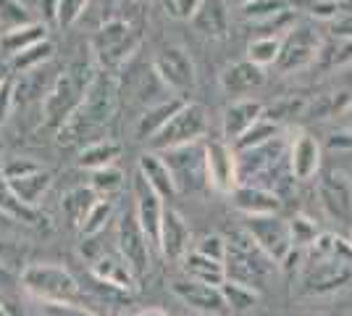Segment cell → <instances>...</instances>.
Returning a JSON list of instances; mask_svg holds the SVG:
<instances>
[{
    "label": "cell",
    "mask_w": 352,
    "mask_h": 316,
    "mask_svg": "<svg viewBox=\"0 0 352 316\" xmlns=\"http://www.w3.org/2000/svg\"><path fill=\"white\" fill-rule=\"evenodd\" d=\"M352 282V242L334 232H321L302 253L300 293L302 295H331Z\"/></svg>",
    "instance_id": "obj_1"
},
{
    "label": "cell",
    "mask_w": 352,
    "mask_h": 316,
    "mask_svg": "<svg viewBox=\"0 0 352 316\" xmlns=\"http://www.w3.org/2000/svg\"><path fill=\"white\" fill-rule=\"evenodd\" d=\"M116 76H113V72H103L100 69L98 74L92 76V82H89L85 103L79 105L76 114L58 129L60 145H79V143H85V137L100 140L103 127L111 121L113 111H116Z\"/></svg>",
    "instance_id": "obj_2"
},
{
    "label": "cell",
    "mask_w": 352,
    "mask_h": 316,
    "mask_svg": "<svg viewBox=\"0 0 352 316\" xmlns=\"http://www.w3.org/2000/svg\"><path fill=\"white\" fill-rule=\"evenodd\" d=\"M92 76L95 74H92L89 63L76 61V63H69L53 79V85L43 95V124L47 129L58 132L60 127L76 114V108L85 103V95H87Z\"/></svg>",
    "instance_id": "obj_3"
},
{
    "label": "cell",
    "mask_w": 352,
    "mask_h": 316,
    "mask_svg": "<svg viewBox=\"0 0 352 316\" xmlns=\"http://www.w3.org/2000/svg\"><path fill=\"white\" fill-rule=\"evenodd\" d=\"M21 290L37 303H82V287L58 264H27L19 271Z\"/></svg>",
    "instance_id": "obj_4"
},
{
    "label": "cell",
    "mask_w": 352,
    "mask_h": 316,
    "mask_svg": "<svg viewBox=\"0 0 352 316\" xmlns=\"http://www.w3.org/2000/svg\"><path fill=\"white\" fill-rule=\"evenodd\" d=\"M226 242H229V245H226V258H223L226 280L258 290L261 282L265 280V274L274 266V261L265 256L255 242L250 240V235L245 229L236 232L234 238Z\"/></svg>",
    "instance_id": "obj_5"
},
{
    "label": "cell",
    "mask_w": 352,
    "mask_h": 316,
    "mask_svg": "<svg viewBox=\"0 0 352 316\" xmlns=\"http://www.w3.org/2000/svg\"><path fill=\"white\" fill-rule=\"evenodd\" d=\"M140 43H142V37H140V32L134 30L129 21L111 19V21H105L103 27L95 32L92 53H95V61L100 63L103 72H116L137 53Z\"/></svg>",
    "instance_id": "obj_6"
},
{
    "label": "cell",
    "mask_w": 352,
    "mask_h": 316,
    "mask_svg": "<svg viewBox=\"0 0 352 316\" xmlns=\"http://www.w3.org/2000/svg\"><path fill=\"white\" fill-rule=\"evenodd\" d=\"M206 132H208L206 108L200 103H187L184 101L182 108L166 121V127L147 145H150V151L166 153V151H174V148L192 145V143H203Z\"/></svg>",
    "instance_id": "obj_7"
},
{
    "label": "cell",
    "mask_w": 352,
    "mask_h": 316,
    "mask_svg": "<svg viewBox=\"0 0 352 316\" xmlns=\"http://www.w3.org/2000/svg\"><path fill=\"white\" fill-rule=\"evenodd\" d=\"M321 37H318V32L313 30L310 24H305V21L292 24L287 30V34L281 37L276 69H279L281 74L302 72V69H308L310 63H316V59L321 56Z\"/></svg>",
    "instance_id": "obj_8"
},
{
    "label": "cell",
    "mask_w": 352,
    "mask_h": 316,
    "mask_svg": "<svg viewBox=\"0 0 352 316\" xmlns=\"http://www.w3.org/2000/svg\"><path fill=\"white\" fill-rule=\"evenodd\" d=\"M161 156L166 158L168 169H171V177H174L179 193H195L203 185H208L206 145L203 143H192V145H184V148H174V151H166Z\"/></svg>",
    "instance_id": "obj_9"
},
{
    "label": "cell",
    "mask_w": 352,
    "mask_h": 316,
    "mask_svg": "<svg viewBox=\"0 0 352 316\" xmlns=\"http://www.w3.org/2000/svg\"><path fill=\"white\" fill-rule=\"evenodd\" d=\"M116 251L121 258L129 264V269L137 280H142L150 269V245H147L145 232L140 229V222L134 216V211H124L118 216L116 224Z\"/></svg>",
    "instance_id": "obj_10"
},
{
    "label": "cell",
    "mask_w": 352,
    "mask_h": 316,
    "mask_svg": "<svg viewBox=\"0 0 352 316\" xmlns=\"http://www.w3.org/2000/svg\"><path fill=\"white\" fill-rule=\"evenodd\" d=\"M206 145V180L219 196H232L239 185L236 153L226 140H208Z\"/></svg>",
    "instance_id": "obj_11"
},
{
    "label": "cell",
    "mask_w": 352,
    "mask_h": 316,
    "mask_svg": "<svg viewBox=\"0 0 352 316\" xmlns=\"http://www.w3.org/2000/svg\"><path fill=\"white\" fill-rule=\"evenodd\" d=\"M153 72L155 76L163 82L166 90L176 92H190L197 82V74H195V63L187 56V50L179 45H166L158 50V56L153 59Z\"/></svg>",
    "instance_id": "obj_12"
},
{
    "label": "cell",
    "mask_w": 352,
    "mask_h": 316,
    "mask_svg": "<svg viewBox=\"0 0 352 316\" xmlns=\"http://www.w3.org/2000/svg\"><path fill=\"white\" fill-rule=\"evenodd\" d=\"M245 232L274 264H281V258L292 251L289 227H287V219H281L279 213L276 216H248Z\"/></svg>",
    "instance_id": "obj_13"
},
{
    "label": "cell",
    "mask_w": 352,
    "mask_h": 316,
    "mask_svg": "<svg viewBox=\"0 0 352 316\" xmlns=\"http://www.w3.org/2000/svg\"><path fill=\"white\" fill-rule=\"evenodd\" d=\"M318 200L323 213L339 227H352V182L344 171H326L318 182Z\"/></svg>",
    "instance_id": "obj_14"
},
{
    "label": "cell",
    "mask_w": 352,
    "mask_h": 316,
    "mask_svg": "<svg viewBox=\"0 0 352 316\" xmlns=\"http://www.w3.org/2000/svg\"><path fill=\"white\" fill-rule=\"evenodd\" d=\"M163 211H166V206L158 198V193L140 174H134V216H137L140 229L145 232L147 245L153 251H158V240H161Z\"/></svg>",
    "instance_id": "obj_15"
},
{
    "label": "cell",
    "mask_w": 352,
    "mask_h": 316,
    "mask_svg": "<svg viewBox=\"0 0 352 316\" xmlns=\"http://www.w3.org/2000/svg\"><path fill=\"white\" fill-rule=\"evenodd\" d=\"M190 242H192V232L187 219L174 209L163 211L158 253L163 258H168V261H182V258L190 253Z\"/></svg>",
    "instance_id": "obj_16"
},
{
    "label": "cell",
    "mask_w": 352,
    "mask_h": 316,
    "mask_svg": "<svg viewBox=\"0 0 352 316\" xmlns=\"http://www.w3.org/2000/svg\"><path fill=\"white\" fill-rule=\"evenodd\" d=\"M171 293H174L184 306H190V308L200 311V314L219 316L226 311V303L221 298L219 287L203 285V282H195V280L182 277V280H174V282H171Z\"/></svg>",
    "instance_id": "obj_17"
},
{
    "label": "cell",
    "mask_w": 352,
    "mask_h": 316,
    "mask_svg": "<svg viewBox=\"0 0 352 316\" xmlns=\"http://www.w3.org/2000/svg\"><path fill=\"white\" fill-rule=\"evenodd\" d=\"M89 274H92L95 282H103V285H111L116 287V290H124V293H132L134 287H137V282H140L118 251L98 253V256L89 261Z\"/></svg>",
    "instance_id": "obj_18"
},
{
    "label": "cell",
    "mask_w": 352,
    "mask_h": 316,
    "mask_svg": "<svg viewBox=\"0 0 352 316\" xmlns=\"http://www.w3.org/2000/svg\"><path fill=\"white\" fill-rule=\"evenodd\" d=\"M289 171L294 180L308 182L321 171V143L310 132H300L289 145Z\"/></svg>",
    "instance_id": "obj_19"
},
{
    "label": "cell",
    "mask_w": 352,
    "mask_h": 316,
    "mask_svg": "<svg viewBox=\"0 0 352 316\" xmlns=\"http://www.w3.org/2000/svg\"><path fill=\"white\" fill-rule=\"evenodd\" d=\"M232 206L236 211H242L245 216H276L281 209V200L271 190H263L258 185H248V182H239L236 190L232 193Z\"/></svg>",
    "instance_id": "obj_20"
},
{
    "label": "cell",
    "mask_w": 352,
    "mask_h": 316,
    "mask_svg": "<svg viewBox=\"0 0 352 316\" xmlns=\"http://www.w3.org/2000/svg\"><path fill=\"white\" fill-rule=\"evenodd\" d=\"M263 103L252 101V98H239V101L226 105V111H223V137H226V143L234 145L255 121L263 119Z\"/></svg>",
    "instance_id": "obj_21"
},
{
    "label": "cell",
    "mask_w": 352,
    "mask_h": 316,
    "mask_svg": "<svg viewBox=\"0 0 352 316\" xmlns=\"http://www.w3.org/2000/svg\"><path fill=\"white\" fill-rule=\"evenodd\" d=\"M8 190H11V196L21 203V206H27V209H37L40 206V200L45 198V193L53 187V171L47 169V166H37V169H32L30 174H21V177H16V180H8Z\"/></svg>",
    "instance_id": "obj_22"
},
{
    "label": "cell",
    "mask_w": 352,
    "mask_h": 316,
    "mask_svg": "<svg viewBox=\"0 0 352 316\" xmlns=\"http://www.w3.org/2000/svg\"><path fill=\"white\" fill-rule=\"evenodd\" d=\"M137 174L158 193L161 200H174V198L179 196L176 182H174V177H171V169H168V164H166V158H163L161 153H155V151L142 153L140 161H137Z\"/></svg>",
    "instance_id": "obj_23"
},
{
    "label": "cell",
    "mask_w": 352,
    "mask_h": 316,
    "mask_svg": "<svg viewBox=\"0 0 352 316\" xmlns=\"http://www.w3.org/2000/svg\"><path fill=\"white\" fill-rule=\"evenodd\" d=\"M182 103H184V98H166L161 103L150 105L145 114L137 119V124H134V140L137 143H150L166 127V121L182 108Z\"/></svg>",
    "instance_id": "obj_24"
},
{
    "label": "cell",
    "mask_w": 352,
    "mask_h": 316,
    "mask_svg": "<svg viewBox=\"0 0 352 316\" xmlns=\"http://www.w3.org/2000/svg\"><path fill=\"white\" fill-rule=\"evenodd\" d=\"M261 85H263V69L250 61H236L221 72V87L229 95H245Z\"/></svg>",
    "instance_id": "obj_25"
},
{
    "label": "cell",
    "mask_w": 352,
    "mask_h": 316,
    "mask_svg": "<svg viewBox=\"0 0 352 316\" xmlns=\"http://www.w3.org/2000/svg\"><path fill=\"white\" fill-rule=\"evenodd\" d=\"M190 21L192 27L206 37H223L229 30V14L221 0H203Z\"/></svg>",
    "instance_id": "obj_26"
},
{
    "label": "cell",
    "mask_w": 352,
    "mask_h": 316,
    "mask_svg": "<svg viewBox=\"0 0 352 316\" xmlns=\"http://www.w3.org/2000/svg\"><path fill=\"white\" fill-rule=\"evenodd\" d=\"M182 269H184V277H187V280L203 282V285L221 287L223 282H226V271H223V264L213 261V258L200 256L197 251H190L187 256L182 258Z\"/></svg>",
    "instance_id": "obj_27"
},
{
    "label": "cell",
    "mask_w": 352,
    "mask_h": 316,
    "mask_svg": "<svg viewBox=\"0 0 352 316\" xmlns=\"http://www.w3.org/2000/svg\"><path fill=\"white\" fill-rule=\"evenodd\" d=\"M121 153V145L111 137H100V140H92L87 143L82 151H79V166L89 169V171H98L105 166H113V161Z\"/></svg>",
    "instance_id": "obj_28"
},
{
    "label": "cell",
    "mask_w": 352,
    "mask_h": 316,
    "mask_svg": "<svg viewBox=\"0 0 352 316\" xmlns=\"http://www.w3.org/2000/svg\"><path fill=\"white\" fill-rule=\"evenodd\" d=\"M43 40H47V27L40 24V21H34V24H27V27H21V30L0 34V48H3L6 56L14 59L21 50L37 45V43H43Z\"/></svg>",
    "instance_id": "obj_29"
},
{
    "label": "cell",
    "mask_w": 352,
    "mask_h": 316,
    "mask_svg": "<svg viewBox=\"0 0 352 316\" xmlns=\"http://www.w3.org/2000/svg\"><path fill=\"white\" fill-rule=\"evenodd\" d=\"M95 200H98V196H95L92 187H74V190H69L66 196L60 198V211L69 219V224L79 229L85 216L89 213V209L95 206Z\"/></svg>",
    "instance_id": "obj_30"
},
{
    "label": "cell",
    "mask_w": 352,
    "mask_h": 316,
    "mask_svg": "<svg viewBox=\"0 0 352 316\" xmlns=\"http://www.w3.org/2000/svg\"><path fill=\"white\" fill-rule=\"evenodd\" d=\"M113 213H116V203L111 198H98L95 206L89 209V213L85 216V222L79 227V235L85 240H92L98 238L100 232H105V227L113 222Z\"/></svg>",
    "instance_id": "obj_31"
},
{
    "label": "cell",
    "mask_w": 352,
    "mask_h": 316,
    "mask_svg": "<svg viewBox=\"0 0 352 316\" xmlns=\"http://www.w3.org/2000/svg\"><path fill=\"white\" fill-rule=\"evenodd\" d=\"M219 290L223 303H226V311H234V314H245L250 308H255L258 301H261L258 290H252L248 285H239V282H232V280H226Z\"/></svg>",
    "instance_id": "obj_32"
},
{
    "label": "cell",
    "mask_w": 352,
    "mask_h": 316,
    "mask_svg": "<svg viewBox=\"0 0 352 316\" xmlns=\"http://www.w3.org/2000/svg\"><path fill=\"white\" fill-rule=\"evenodd\" d=\"M0 213L8 216V219H14V222H27V224L47 222L37 209H27V206H21V203L11 196V190H8V185L3 180V174H0Z\"/></svg>",
    "instance_id": "obj_33"
},
{
    "label": "cell",
    "mask_w": 352,
    "mask_h": 316,
    "mask_svg": "<svg viewBox=\"0 0 352 316\" xmlns=\"http://www.w3.org/2000/svg\"><path fill=\"white\" fill-rule=\"evenodd\" d=\"M53 53H56V48L50 40H43V43H37V45L27 48V50H21L19 56L11 59V66H14V72L19 74H30V72H37L43 63L53 59Z\"/></svg>",
    "instance_id": "obj_34"
},
{
    "label": "cell",
    "mask_w": 352,
    "mask_h": 316,
    "mask_svg": "<svg viewBox=\"0 0 352 316\" xmlns=\"http://www.w3.org/2000/svg\"><path fill=\"white\" fill-rule=\"evenodd\" d=\"M279 50H281V37H276V34H261V37H255L248 45V61L255 63V66H261V69L276 66Z\"/></svg>",
    "instance_id": "obj_35"
},
{
    "label": "cell",
    "mask_w": 352,
    "mask_h": 316,
    "mask_svg": "<svg viewBox=\"0 0 352 316\" xmlns=\"http://www.w3.org/2000/svg\"><path fill=\"white\" fill-rule=\"evenodd\" d=\"M279 137V124L271 119H258L252 127H250L245 135L236 140L234 145V153L239 151H250V148H258V145H265V143H271V140H276Z\"/></svg>",
    "instance_id": "obj_36"
},
{
    "label": "cell",
    "mask_w": 352,
    "mask_h": 316,
    "mask_svg": "<svg viewBox=\"0 0 352 316\" xmlns=\"http://www.w3.org/2000/svg\"><path fill=\"white\" fill-rule=\"evenodd\" d=\"M27 24H34V19L21 0H0V34L21 30Z\"/></svg>",
    "instance_id": "obj_37"
},
{
    "label": "cell",
    "mask_w": 352,
    "mask_h": 316,
    "mask_svg": "<svg viewBox=\"0 0 352 316\" xmlns=\"http://www.w3.org/2000/svg\"><path fill=\"white\" fill-rule=\"evenodd\" d=\"M287 227H289L292 248H297V251H308L310 245L316 242V238L321 235L318 224L310 216H305V213H294L292 219H287Z\"/></svg>",
    "instance_id": "obj_38"
},
{
    "label": "cell",
    "mask_w": 352,
    "mask_h": 316,
    "mask_svg": "<svg viewBox=\"0 0 352 316\" xmlns=\"http://www.w3.org/2000/svg\"><path fill=\"white\" fill-rule=\"evenodd\" d=\"M121 185H124V174L118 171L116 166H105V169L92 171V180H89V187L95 190V196L103 198H111L113 193H118Z\"/></svg>",
    "instance_id": "obj_39"
},
{
    "label": "cell",
    "mask_w": 352,
    "mask_h": 316,
    "mask_svg": "<svg viewBox=\"0 0 352 316\" xmlns=\"http://www.w3.org/2000/svg\"><path fill=\"white\" fill-rule=\"evenodd\" d=\"M89 0H56V24L58 27H74L82 14L87 11Z\"/></svg>",
    "instance_id": "obj_40"
},
{
    "label": "cell",
    "mask_w": 352,
    "mask_h": 316,
    "mask_svg": "<svg viewBox=\"0 0 352 316\" xmlns=\"http://www.w3.org/2000/svg\"><path fill=\"white\" fill-rule=\"evenodd\" d=\"M226 238H221V235H216V232H210V235H203L200 240L195 242V251L200 253V256L206 258H213V261H219V264H223V258H226Z\"/></svg>",
    "instance_id": "obj_41"
},
{
    "label": "cell",
    "mask_w": 352,
    "mask_h": 316,
    "mask_svg": "<svg viewBox=\"0 0 352 316\" xmlns=\"http://www.w3.org/2000/svg\"><path fill=\"white\" fill-rule=\"evenodd\" d=\"M40 316H95L82 303H40Z\"/></svg>",
    "instance_id": "obj_42"
},
{
    "label": "cell",
    "mask_w": 352,
    "mask_h": 316,
    "mask_svg": "<svg viewBox=\"0 0 352 316\" xmlns=\"http://www.w3.org/2000/svg\"><path fill=\"white\" fill-rule=\"evenodd\" d=\"M14 105H16V82H14V76L8 74L0 82V127L8 121Z\"/></svg>",
    "instance_id": "obj_43"
},
{
    "label": "cell",
    "mask_w": 352,
    "mask_h": 316,
    "mask_svg": "<svg viewBox=\"0 0 352 316\" xmlns=\"http://www.w3.org/2000/svg\"><path fill=\"white\" fill-rule=\"evenodd\" d=\"M200 3L203 0H166V6H168V11L176 16V19H187L190 21L195 11L200 8Z\"/></svg>",
    "instance_id": "obj_44"
},
{
    "label": "cell",
    "mask_w": 352,
    "mask_h": 316,
    "mask_svg": "<svg viewBox=\"0 0 352 316\" xmlns=\"http://www.w3.org/2000/svg\"><path fill=\"white\" fill-rule=\"evenodd\" d=\"M329 145L334 151H352V129L350 132H334L331 140H329Z\"/></svg>",
    "instance_id": "obj_45"
},
{
    "label": "cell",
    "mask_w": 352,
    "mask_h": 316,
    "mask_svg": "<svg viewBox=\"0 0 352 316\" xmlns=\"http://www.w3.org/2000/svg\"><path fill=\"white\" fill-rule=\"evenodd\" d=\"M334 34L339 40H352V14H347L342 21H334Z\"/></svg>",
    "instance_id": "obj_46"
},
{
    "label": "cell",
    "mask_w": 352,
    "mask_h": 316,
    "mask_svg": "<svg viewBox=\"0 0 352 316\" xmlns=\"http://www.w3.org/2000/svg\"><path fill=\"white\" fill-rule=\"evenodd\" d=\"M6 311H8V316H32L24 306L19 301H11V298H6Z\"/></svg>",
    "instance_id": "obj_47"
},
{
    "label": "cell",
    "mask_w": 352,
    "mask_h": 316,
    "mask_svg": "<svg viewBox=\"0 0 352 316\" xmlns=\"http://www.w3.org/2000/svg\"><path fill=\"white\" fill-rule=\"evenodd\" d=\"M16 280H19V277H16L14 271H11V269H6V266H3V264H0V287H6V285H14Z\"/></svg>",
    "instance_id": "obj_48"
},
{
    "label": "cell",
    "mask_w": 352,
    "mask_h": 316,
    "mask_svg": "<svg viewBox=\"0 0 352 316\" xmlns=\"http://www.w3.org/2000/svg\"><path fill=\"white\" fill-rule=\"evenodd\" d=\"M134 316H171V314L163 311V308H142V311H137Z\"/></svg>",
    "instance_id": "obj_49"
},
{
    "label": "cell",
    "mask_w": 352,
    "mask_h": 316,
    "mask_svg": "<svg viewBox=\"0 0 352 316\" xmlns=\"http://www.w3.org/2000/svg\"><path fill=\"white\" fill-rule=\"evenodd\" d=\"M0 316H8V311H6V298L0 295Z\"/></svg>",
    "instance_id": "obj_50"
},
{
    "label": "cell",
    "mask_w": 352,
    "mask_h": 316,
    "mask_svg": "<svg viewBox=\"0 0 352 316\" xmlns=\"http://www.w3.org/2000/svg\"><path fill=\"white\" fill-rule=\"evenodd\" d=\"M6 76H8V69H6V66H0V82H3Z\"/></svg>",
    "instance_id": "obj_51"
},
{
    "label": "cell",
    "mask_w": 352,
    "mask_h": 316,
    "mask_svg": "<svg viewBox=\"0 0 352 316\" xmlns=\"http://www.w3.org/2000/svg\"><path fill=\"white\" fill-rule=\"evenodd\" d=\"M234 3H239V6H245V3H248V0H234Z\"/></svg>",
    "instance_id": "obj_52"
},
{
    "label": "cell",
    "mask_w": 352,
    "mask_h": 316,
    "mask_svg": "<svg viewBox=\"0 0 352 316\" xmlns=\"http://www.w3.org/2000/svg\"><path fill=\"white\" fill-rule=\"evenodd\" d=\"M0 158H3V143H0Z\"/></svg>",
    "instance_id": "obj_53"
},
{
    "label": "cell",
    "mask_w": 352,
    "mask_h": 316,
    "mask_svg": "<svg viewBox=\"0 0 352 316\" xmlns=\"http://www.w3.org/2000/svg\"><path fill=\"white\" fill-rule=\"evenodd\" d=\"M308 316H326V314H308Z\"/></svg>",
    "instance_id": "obj_54"
},
{
    "label": "cell",
    "mask_w": 352,
    "mask_h": 316,
    "mask_svg": "<svg viewBox=\"0 0 352 316\" xmlns=\"http://www.w3.org/2000/svg\"><path fill=\"white\" fill-rule=\"evenodd\" d=\"M350 242H352V227H350Z\"/></svg>",
    "instance_id": "obj_55"
},
{
    "label": "cell",
    "mask_w": 352,
    "mask_h": 316,
    "mask_svg": "<svg viewBox=\"0 0 352 316\" xmlns=\"http://www.w3.org/2000/svg\"><path fill=\"white\" fill-rule=\"evenodd\" d=\"M32 316H40V314H32Z\"/></svg>",
    "instance_id": "obj_56"
}]
</instances>
